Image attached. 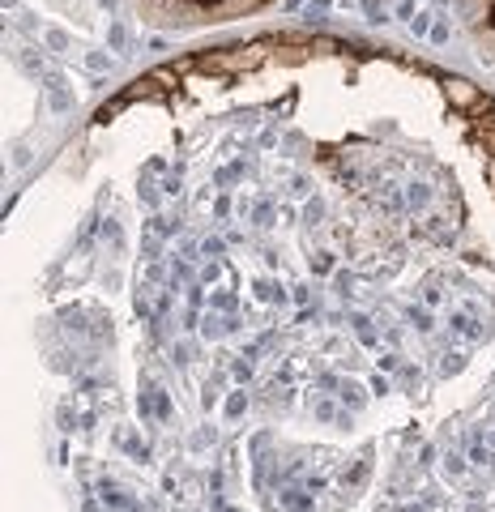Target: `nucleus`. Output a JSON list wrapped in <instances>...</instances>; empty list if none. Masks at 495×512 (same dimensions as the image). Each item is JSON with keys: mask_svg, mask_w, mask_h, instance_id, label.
<instances>
[{"mask_svg": "<svg viewBox=\"0 0 495 512\" xmlns=\"http://www.w3.org/2000/svg\"><path fill=\"white\" fill-rule=\"evenodd\" d=\"M133 5L154 26L201 30V26H222V22L248 18V13H261L274 0H133Z\"/></svg>", "mask_w": 495, "mask_h": 512, "instance_id": "f257e3e1", "label": "nucleus"}, {"mask_svg": "<svg viewBox=\"0 0 495 512\" xmlns=\"http://www.w3.org/2000/svg\"><path fill=\"white\" fill-rule=\"evenodd\" d=\"M461 18H466V30L495 56V0H457Z\"/></svg>", "mask_w": 495, "mask_h": 512, "instance_id": "f03ea898", "label": "nucleus"}]
</instances>
